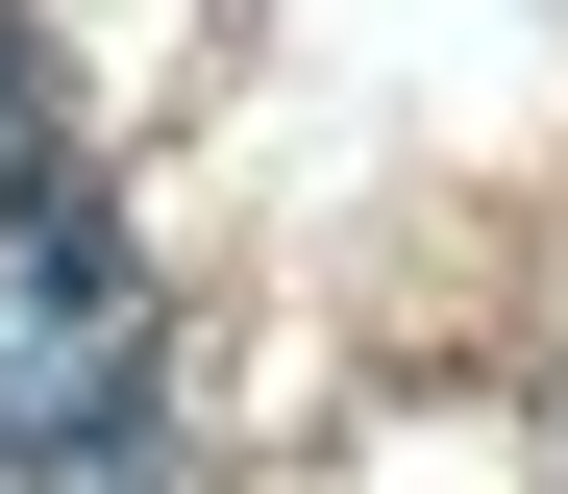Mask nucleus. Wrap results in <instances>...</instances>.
<instances>
[{
  "label": "nucleus",
  "instance_id": "nucleus-1",
  "mask_svg": "<svg viewBox=\"0 0 568 494\" xmlns=\"http://www.w3.org/2000/svg\"><path fill=\"white\" fill-rule=\"evenodd\" d=\"M149 445V248L74 173H0V470H124Z\"/></svg>",
  "mask_w": 568,
  "mask_h": 494
}]
</instances>
